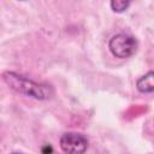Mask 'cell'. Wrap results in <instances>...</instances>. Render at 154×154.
I'll return each mask as SVG.
<instances>
[{"label": "cell", "mask_w": 154, "mask_h": 154, "mask_svg": "<svg viewBox=\"0 0 154 154\" xmlns=\"http://www.w3.org/2000/svg\"><path fill=\"white\" fill-rule=\"evenodd\" d=\"M2 77H4V81L7 83V85H10V88L16 90L17 93L31 96L34 99L46 100V99H49L53 94V89L51 85L36 83L14 72H5Z\"/></svg>", "instance_id": "cell-1"}, {"label": "cell", "mask_w": 154, "mask_h": 154, "mask_svg": "<svg viewBox=\"0 0 154 154\" xmlns=\"http://www.w3.org/2000/svg\"><path fill=\"white\" fill-rule=\"evenodd\" d=\"M12 154H19V153H12Z\"/></svg>", "instance_id": "cell-6"}, {"label": "cell", "mask_w": 154, "mask_h": 154, "mask_svg": "<svg viewBox=\"0 0 154 154\" xmlns=\"http://www.w3.org/2000/svg\"><path fill=\"white\" fill-rule=\"evenodd\" d=\"M108 48L111 53L120 59H125L135 54L137 49V41L134 36L128 34H117L112 36L108 42Z\"/></svg>", "instance_id": "cell-2"}, {"label": "cell", "mask_w": 154, "mask_h": 154, "mask_svg": "<svg viewBox=\"0 0 154 154\" xmlns=\"http://www.w3.org/2000/svg\"><path fill=\"white\" fill-rule=\"evenodd\" d=\"M60 148L65 154H83L88 148V140L78 132H65L60 137Z\"/></svg>", "instance_id": "cell-3"}, {"label": "cell", "mask_w": 154, "mask_h": 154, "mask_svg": "<svg viewBox=\"0 0 154 154\" xmlns=\"http://www.w3.org/2000/svg\"><path fill=\"white\" fill-rule=\"evenodd\" d=\"M109 5L114 12H123L129 7L130 2L125 1V0H113V1H111Z\"/></svg>", "instance_id": "cell-5"}, {"label": "cell", "mask_w": 154, "mask_h": 154, "mask_svg": "<svg viewBox=\"0 0 154 154\" xmlns=\"http://www.w3.org/2000/svg\"><path fill=\"white\" fill-rule=\"evenodd\" d=\"M153 77H154V73L152 71H149L147 75L142 76L141 78H138L136 85H137V89L141 91V93H152L154 90V85H153Z\"/></svg>", "instance_id": "cell-4"}]
</instances>
